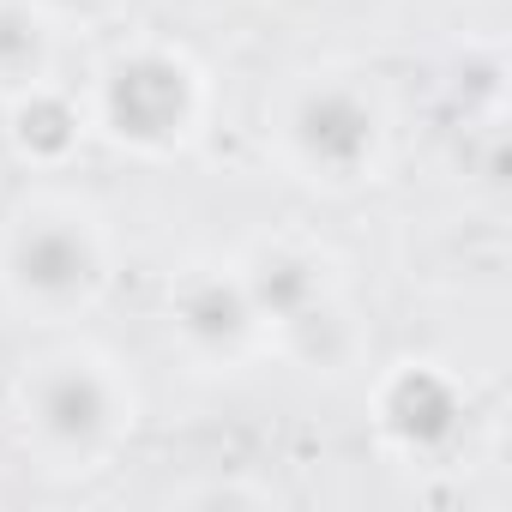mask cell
Segmentation results:
<instances>
[{
	"label": "cell",
	"mask_w": 512,
	"mask_h": 512,
	"mask_svg": "<svg viewBox=\"0 0 512 512\" xmlns=\"http://www.w3.org/2000/svg\"><path fill=\"white\" fill-rule=\"evenodd\" d=\"M181 103H187L181 73L163 67V61H139V67H127V73L115 79V91H109V109H115L121 133H139V139L169 133V127L181 121Z\"/></svg>",
	"instance_id": "6da1fadb"
},
{
	"label": "cell",
	"mask_w": 512,
	"mask_h": 512,
	"mask_svg": "<svg viewBox=\"0 0 512 512\" xmlns=\"http://www.w3.org/2000/svg\"><path fill=\"white\" fill-rule=\"evenodd\" d=\"M19 260H25V278H31V284H43V290H67V284H79V278H85V247H79L73 235H61V229L31 235Z\"/></svg>",
	"instance_id": "277c9868"
},
{
	"label": "cell",
	"mask_w": 512,
	"mask_h": 512,
	"mask_svg": "<svg viewBox=\"0 0 512 512\" xmlns=\"http://www.w3.org/2000/svg\"><path fill=\"white\" fill-rule=\"evenodd\" d=\"M187 320H193L205 338H223V332L241 326V302H235L229 290H199V296L187 302Z\"/></svg>",
	"instance_id": "8992f818"
},
{
	"label": "cell",
	"mask_w": 512,
	"mask_h": 512,
	"mask_svg": "<svg viewBox=\"0 0 512 512\" xmlns=\"http://www.w3.org/2000/svg\"><path fill=\"white\" fill-rule=\"evenodd\" d=\"M452 416H458V404H452V392H446L434 374H410V380L392 392V422H398V434H410V440H440V434L452 428Z\"/></svg>",
	"instance_id": "3957f363"
},
{
	"label": "cell",
	"mask_w": 512,
	"mask_h": 512,
	"mask_svg": "<svg viewBox=\"0 0 512 512\" xmlns=\"http://www.w3.org/2000/svg\"><path fill=\"white\" fill-rule=\"evenodd\" d=\"M302 139L326 157V163H356L368 145V115L344 97H320L302 109Z\"/></svg>",
	"instance_id": "7a4b0ae2"
},
{
	"label": "cell",
	"mask_w": 512,
	"mask_h": 512,
	"mask_svg": "<svg viewBox=\"0 0 512 512\" xmlns=\"http://www.w3.org/2000/svg\"><path fill=\"white\" fill-rule=\"evenodd\" d=\"M43 410H49V422H55L61 434H91V428H97V416H103V398H97V386H91V380L67 374V380H55V386H49Z\"/></svg>",
	"instance_id": "5b68a950"
},
{
	"label": "cell",
	"mask_w": 512,
	"mask_h": 512,
	"mask_svg": "<svg viewBox=\"0 0 512 512\" xmlns=\"http://www.w3.org/2000/svg\"><path fill=\"white\" fill-rule=\"evenodd\" d=\"M7 49H19V37H13V25H0V55Z\"/></svg>",
	"instance_id": "ba28073f"
},
{
	"label": "cell",
	"mask_w": 512,
	"mask_h": 512,
	"mask_svg": "<svg viewBox=\"0 0 512 512\" xmlns=\"http://www.w3.org/2000/svg\"><path fill=\"white\" fill-rule=\"evenodd\" d=\"M67 109L61 103H37V109H25V139L31 145H43V151H61L67 145Z\"/></svg>",
	"instance_id": "52a82bcc"
}]
</instances>
